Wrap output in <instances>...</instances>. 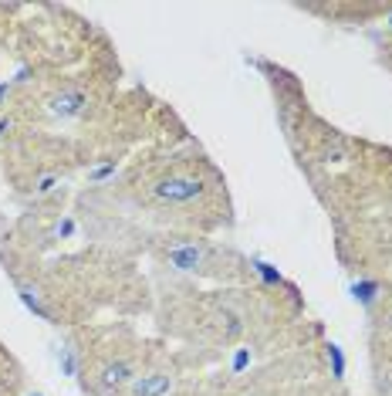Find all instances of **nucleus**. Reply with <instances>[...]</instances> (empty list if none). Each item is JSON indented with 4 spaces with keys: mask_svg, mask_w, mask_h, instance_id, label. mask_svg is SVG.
<instances>
[{
    "mask_svg": "<svg viewBox=\"0 0 392 396\" xmlns=\"http://www.w3.org/2000/svg\"><path fill=\"white\" fill-rule=\"evenodd\" d=\"M172 390V380L163 373H153V376H135L129 383V393L132 396H166Z\"/></svg>",
    "mask_w": 392,
    "mask_h": 396,
    "instance_id": "obj_3",
    "label": "nucleus"
},
{
    "mask_svg": "<svg viewBox=\"0 0 392 396\" xmlns=\"http://www.w3.org/2000/svg\"><path fill=\"white\" fill-rule=\"evenodd\" d=\"M61 366H64V373H68V376H71V373H75V356H71V352H68V349H64V352H61Z\"/></svg>",
    "mask_w": 392,
    "mask_h": 396,
    "instance_id": "obj_11",
    "label": "nucleus"
},
{
    "mask_svg": "<svg viewBox=\"0 0 392 396\" xmlns=\"http://www.w3.org/2000/svg\"><path fill=\"white\" fill-rule=\"evenodd\" d=\"M112 173H115V163H102V166H95V170L88 173V180L99 183V180H105V176H112Z\"/></svg>",
    "mask_w": 392,
    "mask_h": 396,
    "instance_id": "obj_10",
    "label": "nucleus"
},
{
    "mask_svg": "<svg viewBox=\"0 0 392 396\" xmlns=\"http://www.w3.org/2000/svg\"><path fill=\"white\" fill-rule=\"evenodd\" d=\"M7 129H10V122H7V119H3V122H0V136H3V132H7Z\"/></svg>",
    "mask_w": 392,
    "mask_h": 396,
    "instance_id": "obj_13",
    "label": "nucleus"
},
{
    "mask_svg": "<svg viewBox=\"0 0 392 396\" xmlns=\"http://www.w3.org/2000/svg\"><path fill=\"white\" fill-rule=\"evenodd\" d=\"M328 359H332V373H335V380H345V356H341L338 345H328Z\"/></svg>",
    "mask_w": 392,
    "mask_h": 396,
    "instance_id": "obj_7",
    "label": "nucleus"
},
{
    "mask_svg": "<svg viewBox=\"0 0 392 396\" xmlns=\"http://www.w3.org/2000/svg\"><path fill=\"white\" fill-rule=\"evenodd\" d=\"M7 92H10V85H0V99H3V95H7Z\"/></svg>",
    "mask_w": 392,
    "mask_h": 396,
    "instance_id": "obj_14",
    "label": "nucleus"
},
{
    "mask_svg": "<svg viewBox=\"0 0 392 396\" xmlns=\"http://www.w3.org/2000/svg\"><path fill=\"white\" fill-rule=\"evenodd\" d=\"M352 291H355V298H358L362 305H372V301L379 298V284L376 282H358Z\"/></svg>",
    "mask_w": 392,
    "mask_h": 396,
    "instance_id": "obj_6",
    "label": "nucleus"
},
{
    "mask_svg": "<svg viewBox=\"0 0 392 396\" xmlns=\"http://www.w3.org/2000/svg\"><path fill=\"white\" fill-rule=\"evenodd\" d=\"M55 186H57V176H41L38 186H34V193H38V197H48V193H55Z\"/></svg>",
    "mask_w": 392,
    "mask_h": 396,
    "instance_id": "obj_9",
    "label": "nucleus"
},
{
    "mask_svg": "<svg viewBox=\"0 0 392 396\" xmlns=\"http://www.w3.org/2000/svg\"><path fill=\"white\" fill-rule=\"evenodd\" d=\"M247 359H250V356H247V349H240V352H237V359H233V369L240 373V369L247 366Z\"/></svg>",
    "mask_w": 392,
    "mask_h": 396,
    "instance_id": "obj_12",
    "label": "nucleus"
},
{
    "mask_svg": "<svg viewBox=\"0 0 392 396\" xmlns=\"http://www.w3.org/2000/svg\"><path fill=\"white\" fill-rule=\"evenodd\" d=\"M254 268H257V275L264 278V282H271V284H280V275L271 268V264H264V261H254Z\"/></svg>",
    "mask_w": 392,
    "mask_h": 396,
    "instance_id": "obj_8",
    "label": "nucleus"
},
{
    "mask_svg": "<svg viewBox=\"0 0 392 396\" xmlns=\"http://www.w3.org/2000/svg\"><path fill=\"white\" fill-rule=\"evenodd\" d=\"M132 380H135V373H132V366H129L125 359H118V362H105V366H102V386H109V390L129 386Z\"/></svg>",
    "mask_w": 392,
    "mask_h": 396,
    "instance_id": "obj_4",
    "label": "nucleus"
},
{
    "mask_svg": "<svg viewBox=\"0 0 392 396\" xmlns=\"http://www.w3.org/2000/svg\"><path fill=\"white\" fill-rule=\"evenodd\" d=\"M203 247L200 244H179V247H172L169 251V264L176 268V271H196L200 264H203Z\"/></svg>",
    "mask_w": 392,
    "mask_h": 396,
    "instance_id": "obj_2",
    "label": "nucleus"
},
{
    "mask_svg": "<svg viewBox=\"0 0 392 396\" xmlns=\"http://www.w3.org/2000/svg\"><path fill=\"white\" fill-rule=\"evenodd\" d=\"M389 24H392V21H389Z\"/></svg>",
    "mask_w": 392,
    "mask_h": 396,
    "instance_id": "obj_15",
    "label": "nucleus"
},
{
    "mask_svg": "<svg viewBox=\"0 0 392 396\" xmlns=\"http://www.w3.org/2000/svg\"><path fill=\"white\" fill-rule=\"evenodd\" d=\"M81 109H85V95H81V92H64V95L51 99V112L61 115V119H71V115H78Z\"/></svg>",
    "mask_w": 392,
    "mask_h": 396,
    "instance_id": "obj_5",
    "label": "nucleus"
},
{
    "mask_svg": "<svg viewBox=\"0 0 392 396\" xmlns=\"http://www.w3.org/2000/svg\"><path fill=\"white\" fill-rule=\"evenodd\" d=\"M203 193H207V186L196 176H183V173H169L153 183V197L166 207H190V203L203 200Z\"/></svg>",
    "mask_w": 392,
    "mask_h": 396,
    "instance_id": "obj_1",
    "label": "nucleus"
}]
</instances>
